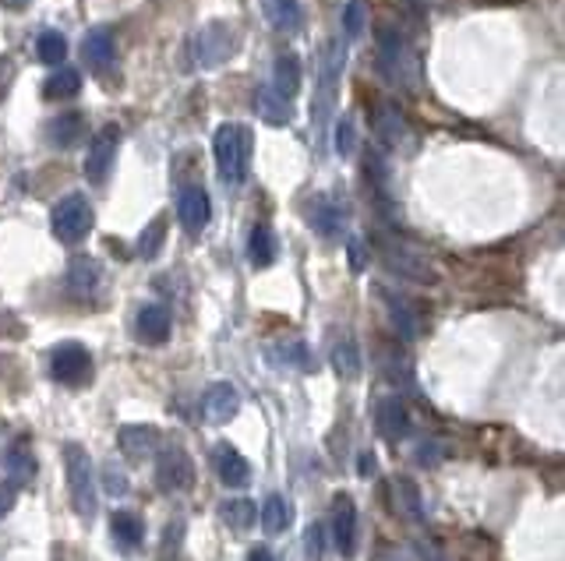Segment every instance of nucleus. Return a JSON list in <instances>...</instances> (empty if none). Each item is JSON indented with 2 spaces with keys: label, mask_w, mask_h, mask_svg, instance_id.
Listing matches in <instances>:
<instances>
[{
  "label": "nucleus",
  "mask_w": 565,
  "mask_h": 561,
  "mask_svg": "<svg viewBox=\"0 0 565 561\" xmlns=\"http://www.w3.org/2000/svg\"><path fill=\"white\" fill-rule=\"evenodd\" d=\"M4 470L11 473V484H29L32 477H36V455H32L29 446H22V441H14V446L4 452Z\"/></svg>",
  "instance_id": "obj_27"
},
{
  "label": "nucleus",
  "mask_w": 565,
  "mask_h": 561,
  "mask_svg": "<svg viewBox=\"0 0 565 561\" xmlns=\"http://www.w3.org/2000/svg\"><path fill=\"white\" fill-rule=\"evenodd\" d=\"M364 25H368V11H364V0H351L343 8V32L346 40H361L364 36Z\"/></svg>",
  "instance_id": "obj_37"
},
{
  "label": "nucleus",
  "mask_w": 565,
  "mask_h": 561,
  "mask_svg": "<svg viewBox=\"0 0 565 561\" xmlns=\"http://www.w3.org/2000/svg\"><path fill=\"white\" fill-rule=\"evenodd\" d=\"M375 561H407L403 554H396V551H386V554H378Z\"/></svg>",
  "instance_id": "obj_46"
},
{
  "label": "nucleus",
  "mask_w": 565,
  "mask_h": 561,
  "mask_svg": "<svg viewBox=\"0 0 565 561\" xmlns=\"http://www.w3.org/2000/svg\"><path fill=\"white\" fill-rule=\"evenodd\" d=\"M110 534H113V543H118L121 551H139L142 540H145V522L135 513H113Z\"/></svg>",
  "instance_id": "obj_23"
},
{
  "label": "nucleus",
  "mask_w": 565,
  "mask_h": 561,
  "mask_svg": "<svg viewBox=\"0 0 565 561\" xmlns=\"http://www.w3.org/2000/svg\"><path fill=\"white\" fill-rule=\"evenodd\" d=\"M375 131H378V139L386 142V145H400V142L407 139V121H403V113L396 110L392 103L378 107V113H375Z\"/></svg>",
  "instance_id": "obj_28"
},
{
  "label": "nucleus",
  "mask_w": 565,
  "mask_h": 561,
  "mask_svg": "<svg viewBox=\"0 0 565 561\" xmlns=\"http://www.w3.org/2000/svg\"><path fill=\"white\" fill-rule=\"evenodd\" d=\"M212 466H215V477L226 487H247V481H252V463H247L234 446H226V441H220V446L212 449Z\"/></svg>",
  "instance_id": "obj_16"
},
{
  "label": "nucleus",
  "mask_w": 565,
  "mask_h": 561,
  "mask_svg": "<svg viewBox=\"0 0 565 561\" xmlns=\"http://www.w3.org/2000/svg\"><path fill=\"white\" fill-rule=\"evenodd\" d=\"M107 484H110L113 495H124V477L113 466H107Z\"/></svg>",
  "instance_id": "obj_42"
},
{
  "label": "nucleus",
  "mask_w": 565,
  "mask_h": 561,
  "mask_svg": "<svg viewBox=\"0 0 565 561\" xmlns=\"http://www.w3.org/2000/svg\"><path fill=\"white\" fill-rule=\"evenodd\" d=\"M177 219H180V227H185V233H191V237H198L209 227L212 201H209V195L198 184H191V187L180 191V198H177Z\"/></svg>",
  "instance_id": "obj_13"
},
{
  "label": "nucleus",
  "mask_w": 565,
  "mask_h": 561,
  "mask_svg": "<svg viewBox=\"0 0 565 561\" xmlns=\"http://www.w3.org/2000/svg\"><path fill=\"white\" fill-rule=\"evenodd\" d=\"M332 543L343 558H354L357 551V508L346 495L332 502Z\"/></svg>",
  "instance_id": "obj_15"
},
{
  "label": "nucleus",
  "mask_w": 565,
  "mask_h": 561,
  "mask_svg": "<svg viewBox=\"0 0 565 561\" xmlns=\"http://www.w3.org/2000/svg\"><path fill=\"white\" fill-rule=\"evenodd\" d=\"M36 57L43 64H54V67H60L64 61H68V40H64V32L46 29L40 36V43H36Z\"/></svg>",
  "instance_id": "obj_33"
},
{
  "label": "nucleus",
  "mask_w": 565,
  "mask_h": 561,
  "mask_svg": "<svg viewBox=\"0 0 565 561\" xmlns=\"http://www.w3.org/2000/svg\"><path fill=\"white\" fill-rule=\"evenodd\" d=\"M247 561H273V551L269 548H252V551H247Z\"/></svg>",
  "instance_id": "obj_44"
},
{
  "label": "nucleus",
  "mask_w": 565,
  "mask_h": 561,
  "mask_svg": "<svg viewBox=\"0 0 565 561\" xmlns=\"http://www.w3.org/2000/svg\"><path fill=\"white\" fill-rule=\"evenodd\" d=\"M255 110L269 128H287L293 121V107L290 99H282L273 85H258L255 89Z\"/></svg>",
  "instance_id": "obj_22"
},
{
  "label": "nucleus",
  "mask_w": 565,
  "mask_h": 561,
  "mask_svg": "<svg viewBox=\"0 0 565 561\" xmlns=\"http://www.w3.org/2000/svg\"><path fill=\"white\" fill-rule=\"evenodd\" d=\"M247 254L258 268H269L276 262V237L269 227H255L252 237H247Z\"/></svg>",
  "instance_id": "obj_32"
},
{
  "label": "nucleus",
  "mask_w": 565,
  "mask_h": 561,
  "mask_svg": "<svg viewBox=\"0 0 565 561\" xmlns=\"http://www.w3.org/2000/svg\"><path fill=\"white\" fill-rule=\"evenodd\" d=\"M375 431L386 441H400L410 431V410L400 396H381L375 403Z\"/></svg>",
  "instance_id": "obj_14"
},
{
  "label": "nucleus",
  "mask_w": 565,
  "mask_h": 561,
  "mask_svg": "<svg viewBox=\"0 0 565 561\" xmlns=\"http://www.w3.org/2000/svg\"><path fill=\"white\" fill-rule=\"evenodd\" d=\"M343 57H346L343 40H332L325 46V61H322V72H319V96H314V124H319V128H325L332 103H336V85H340V72H343Z\"/></svg>",
  "instance_id": "obj_7"
},
{
  "label": "nucleus",
  "mask_w": 565,
  "mask_h": 561,
  "mask_svg": "<svg viewBox=\"0 0 565 561\" xmlns=\"http://www.w3.org/2000/svg\"><path fill=\"white\" fill-rule=\"evenodd\" d=\"M247 156H252V134L241 124H223L212 134V163L223 184H241L247 174Z\"/></svg>",
  "instance_id": "obj_1"
},
{
  "label": "nucleus",
  "mask_w": 565,
  "mask_h": 561,
  "mask_svg": "<svg viewBox=\"0 0 565 561\" xmlns=\"http://www.w3.org/2000/svg\"><path fill=\"white\" fill-rule=\"evenodd\" d=\"M378 61H381V72H386L389 81L410 85L413 57H410V50H407L403 36L396 29H378Z\"/></svg>",
  "instance_id": "obj_9"
},
{
  "label": "nucleus",
  "mask_w": 565,
  "mask_h": 561,
  "mask_svg": "<svg viewBox=\"0 0 565 561\" xmlns=\"http://www.w3.org/2000/svg\"><path fill=\"white\" fill-rule=\"evenodd\" d=\"M81 131H86V117H81V113H60V117L49 121L46 139L54 148H71V145H78Z\"/></svg>",
  "instance_id": "obj_25"
},
{
  "label": "nucleus",
  "mask_w": 565,
  "mask_h": 561,
  "mask_svg": "<svg viewBox=\"0 0 565 561\" xmlns=\"http://www.w3.org/2000/svg\"><path fill=\"white\" fill-rule=\"evenodd\" d=\"M195 61L202 67H220L226 61H234L237 54V32L226 22H212L195 36Z\"/></svg>",
  "instance_id": "obj_6"
},
{
  "label": "nucleus",
  "mask_w": 565,
  "mask_h": 561,
  "mask_svg": "<svg viewBox=\"0 0 565 561\" xmlns=\"http://www.w3.org/2000/svg\"><path fill=\"white\" fill-rule=\"evenodd\" d=\"M258 516H262L265 534H282L293 522V508H290V502L282 498V495H269V498H265Z\"/></svg>",
  "instance_id": "obj_30"
},
{
  "label": "nucleus",
  "mask_w": 565,
  "mask_h": 561,
  "mask_svg": "<svg viewBox=\"0 0 565 561\" xmlns=\"http://www.w3.org/2000/svg\"><path fill=\"white\" fill-rule=\"evenodd\" d=\"M118 441L131 463H145V459L159 449V431L148 428V424H128V428H121Z\"/></svg>",
  "instance_id": "obj_18"
},
{
  "label": "nucleus",
  "mask_w": 565,
  "mask_h": 561,
  "mask_svg": "<svg viewBox=\"0 0 565 561\" xmlns=\"http://www.w3.org/2000/svg\"><path fill=\"white\" fill-rule=\"evenodd\" d=\"M46 367H49V378L57 385L78 388V385L92 382V353L81 343H57L46 353Z\"/></svg>",
  "instance_id": "obj_4"
},
{
  "label": "nucleus",
  "mask_w": 565,
  "mask_h": 561,
  "mask_svg": "<svg viewBox=\"0 0 565 561\" xmlns=\"http://www.w3.org/2000/svg\"><path fill=\"white\" fill-rule=\"evenodd\" d=\"M262 11L273 29L297 32L301 29V0H262Z\"/></svg>",
  "instance_id": "obj_26"
},
{
  "label": "nucleus",
  "mask_w": 565,
  "mask_h": 561,
  "mask_svg": "<svg viewBox=\"0 0 565 561\" xmlns=\"http://www.w3.org/2000/svg\"><path fill=\"white\" fill-rule=\"evenodd\" d=\"M332 367H336V374L346 382L357 378L361 374V350H357L354 339H340V343L332 346Z\"/></svg>",
  "instance_id": "obj_31"
},
{
  "label": "nucleus",
  "mask_w": 565,
  "mask_h": 561,
  "mask_svg": "<svg viewBox=\"0 0 565 561\" xmlns=\"http://www.w3.org/2000/svg\"><path fill=\"white\" fill-rule=\"evenodd\" d=\"M378 254L389 272H396V276H403L410 283H435L439 279L424 254L418 248L396 241V237H378Z\"/></svg>",
  "instance_id": "obj_5"
},
{
  "label": "nucleus",
  "mask_w": 565,
  "mask_h": 561,
  "mask_svg": "<svg viewBox=\"0 0 565 561\" xmlns=\"http://www.w3.org/2000/svg\"><path fill=\"white\" fill-rule=\"evenodd\" d=\"M0 4H4V8H11V11H22V8L29 4V0H0Z\"/></svg>",
  "instance_id": "obj_45"
},
{
  "label": "nucleus",
  "mask_w": 565,
  "mask_h": 561,
  "mask_svg": "<svg viewBox=\"0 0 565 561\" xmlns=\"http://www.w3.org/2000/svg\"><path fill=\"white\" fill-rule=\"evenodd\" d=\"M78 92H81V75L75 72V67H57V72L46 78L49 99H71Z\"/></svg>",
  "instance_id": "obj_34"
},
{
  "label": "nucleus",
  "mask_w": 565,
  "mask_h": 561,
  "mask_svg": "<svg viewBox=\"0 0 565 561\" xmlns=\"http://www.w3.org/2000/svg\"><path fill=\"white\" fill-rule=\"evenodd\" d=\"M81 57L92 67V72H110L118 64V43H113L110 29H92L86 40H81Z\"/></svg>",
  "instance_id": "obj_19"
},
{
  "label": "nucleus",
  "mask_w": 565,
  "mask_h": 561,
  "mask_svg": "<svg viewBox=\"0 0 565 561\" xmlns=\"http://www.w3.org/2000/svg\"><path fill=\"white\" fill-rule=\"evenodd\" d=\"M304 216H308V223L311 230L325 237V241H332V237H340L343 233V223H346V212L336 198H329V195H314L308 198V206H304Z\"/></svg>",
  "instance_id": "obj_12"
},
{
  "label": "nucleus",
  "mask_w": 565,
  "mask_h": 561,
  "mask_svg": "<svg viewBox=\"0 0 565 561\" xmlns=\"http://www.w3.org/2000/svg\"><path fill=\"white\" fill-rule=\"evenodd\" d=\"M156 484L166 495H180V491H191L195 487V466H191V455L177 446H166L156 455Z\"/></svg>",
  "instance_id": "obj_8"
},
{
  "label": "nucleus",
  "mask_w": 565,
  "mask_h": 561,
  "mask_svg": "<svg viewBox=\"0 0 565 561\" xmlns=\"http://www.w3.org/2000/svg\"><path fill=\"white\" fill-rule=\"evenodd\" d=\"M14 495H19V487H14L11 481H0V519L14 508Z\"/></svg>",
  "instance_id": "obj_40"
},
{
  "label": "nucleus",
  "mask_w": 565,
  "mask_h": 561,
  "mask_svg": "<svg viewBox=\"0 0 565 561\" xmlns=\"http://www.w3.org/2000/svg\"><path fill=\"white\" fill-rule=\"evenodd\" d=\"M118 148H121V128H103L92 139V148H89V156H86V177L92 184H103L107 174L113 169V160H118Z\"/></svg>",
  "instance_id": "obj_10"
},
{
  "label": "nucleus",
  "mask_w": 565,
  "mask_h": 561,
  "mask_svg": "<svg viewBox=\"0 0 565 561\" xmlns=\"http://www.w3.org/2000/svg\"><path fill=\"white\" fill-rule=\"evenodd\" d=\"M64 470H68V491H71V505L81 519H92L99 498H96V470H92V459L89 452L71 441L64 446Z\"/></svg>",
  "instance_id": "obj_2"
},
{
  "label": "nucleus",
  "mask_w": 565,
  "mask_h": 561,
  "mask_svg": "<svg viewBox=\"0 0 565 561\" xmlns=\"http://www.w3.org/2000/svg\"><path fill=\"white\" fill-rule=\"evenodd\" d=\"M381 304H386L392 329L400 332L403 339H418V336H421V315H418V308H413V304H410L407 297L381 290Z\"/></svg>",
  "instance_id": "obj_21"
},
{
  "label": "nucleus",
  "mask_w": 565,
  "mask_h": 561,
  "mask_svg": "<svg viewBox=\"0 0 565 561\" xmlns=\"http://www.w3.org/2000/svg\"><path fill=\"white\" fill-rule=\"evenodd\" d=\"M396 505H400V513L410 516V519H424V508H421V491L418 484H413L410 477H396Z\"/></svg>",
  "instance_id": "obj_35"
},
{
  "label": "nucleus",
  "mask_w": 565,
  "mask_h": 561,
  "mask_svg": "<svg viewBox=\"0 0 565 561\" xmlns=\"http://www.w3.org/2000/svg\"><path fill=\"white\" fill-rule=\"evenodd\" d=\"M135 332L145 346H163L170 339V311L163 304H145L135 318Z\"/></svg>",
  "instance_id": "obj_20"
},
{
  "label": "nucleus",
  "mask_w": 565,
  "mask_h": 561,
  "mask_svg": "<svg viewBox=\"0 0 565 561\" xmlns=\"http://www.w3.org/2000/svg\"><path fill=\"white\" fill-rule=\"evenodd\" d=\"M220 516L223 522L230 526V530H252L255 519H258V508L252 498H226L220 505Z\"/></svg>",
  "instance_id": "obj_29"
},
{
  "label": "nucleus",
  "mask_w": 565,
  "mask_h": 561,
  "mask_svg": "<svg viewBox=\"0 0 565 561\" xmlns=\"http://www.w3.org/2000/svg\"><path fill=\"white\" fill-rule=\"evenodd\" d=\"M103 286H107V272L96 258H89V254H78V258L68 265V290L78 300H96L103 294Z\"/></svg>",
  "instance_id": "obj_11"
},
{
  "label": "nucleus",
  "mask_w": 565,
  "mask_h": 561,
  "mask_svg": "<svg viewBox=\"0 0 565 561\" xmlns=\"http://www.w3.org/2000/svg\"><path fill=\"white\" fill-rule=\"evenodd\" d=\"M304 551H308V561H322V551H325V530L322 526H311L304 534Z\"/></svg>",
  "instance_id": "obj_39"
},
{
  "label": "nucleus",
  "mask_w": 565,
  "mask_h": 561,
  "mask_svg": "<svg viewBox=\"0 0 565 561\" xmlns=\"http://www.w3.org/2000/svg\"><path fill=\"white\" fill-rule=\"evenodd\" d=\"M202 410H206V420L209 424H230L237 414H241V396H237V388L230 385V382H220V385H212L206 399H202Z\"/></svg>",
  "instance_id": "obj_17"
},
{
  "label": "nucleus",
  "mask_w": 565,
  "mask_h": 561,
  "mask_svg": "<svg viewBox=\"0 0 565 561\" xmlns=\"http://www.w3.org/2000/svg\"><path fill=\"white\" fill-rule=\"evenodd\" d=\"M273 89L282 99H293L297 92H301V61H297V54L276 57V64H273Z\"/></svg>",
  "instance_id": "obj_24"
},
{
  "label": "nucleus",
  "mask_w": 565,
  "mask_h": 561,
  "mask_svg": "<svg viewBox=\"0 0 565 561\" xmlns=\"http://www.w3.org/2000/svg\"><path fill=\"white\" fill-rule=\"evenodd\" d=\"M364 265H368V254H364L361 241H351V268H354V272H361Z\"/></svg>",
  "instance_id": "obj_41"
},
{
  "label": "nucleus",
  "mask_w": 565,
  "mask_h": 561,
  "mask_svg": "<svg viewBox=\"0 0 565 561\" xmlns=\"http://www.w3.org/2000/svg\"><path fill=\"white\" fill-rule=\"evenodd\" d=\"M49 223H54V233H57L60 244H81L92 233L96 212L89 206V198L75 191V195H64L57 201L54 216H49Z\"/></svg>",
  "instance_id": "obj_3"
},
{
  "label": "nucleus",
  "mask_w": 565,
  "mask_h": 561,
  "mask_svg": "<svg viewBox=\"0 0 565 561\" xmlns=\"http://www.w3.org/2000/svg\"><path fill=\"white\" fill-rule=\"evenodd\" d=\"M354 148H357V131H354V121H351V117H343V121L336 124V152L346 160V156H354Z\"/></svg>",
  "instance_id": "obj_38"
},
{
  "label": "nucleus",
  "mask_w": 565,
  "mask_h": 561,
  "mask_svg": "<svg viewBox=\"0 0 565 561\" xmlns=\"http://www.w3.org/2000/svg\"><path fill=\"white\" fill-rule=\"evenodd\" d=\"M163 241H166V219L163 216H156L153 223H148L145 230H142V237H139V244H135V251H139V258H145V262H153L156 254H159V248H163Z\"/></svg>",
  "instance_id": "obj_36"
},
{
  "label": "nucleus",
  "mask_w": 565,
  "mask_h": 561,
  "mask_svg": "<svg viewBox=\"0 0 565 561\" xmlns=\"http://www.w3.org/2000/svg\"><path fill=\"white\" fill-rule=\"evenodd\" d=\"M357 466H361V470H357L361 477H372V473H375V459H372L368 452H364V455L357 459Z\"/></svg>",
  "instance_id": "obj_43"
}]
</instances>
